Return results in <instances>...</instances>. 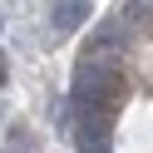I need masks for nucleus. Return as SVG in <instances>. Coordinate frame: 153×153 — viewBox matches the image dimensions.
<instances>
[{
  "mask_svg": "<svg viewBox=\"0 0 153 153\" xmlns=\"http://www.w3.org/2000/svg\"><path fill=\"white\" fill-rule=\"evenodd\" d=\"M89 15H94V5H84V0H64V5L50 10V25H54V30H79Z\"/></svg>",
  "mask_w": 153,
  "mask_h": 153,
  "instance_id": "1",
  "label": "nucleus"
}]
</instances>
